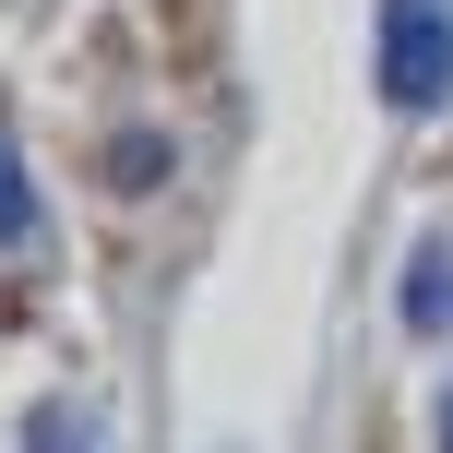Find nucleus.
Here are the masks:
<instances>
[{"mask_svg": "<svg viewBox=\"0 0 453 453\" xmlns=\"http://www.w3.org/2000/svg\"><path fill=\"white\" fill-rule=\"evenodd\" d=\"M24 453H96V418H84V406H60V394H48V406L24 418Z\"/></svg>", "mask_w": 453, "mask_h": 453, "instance_id": "3", "label": "nucleus"}, {"mask_svg": "<svg viewBox=\"0 0 453 453\" xmlns=\"http://www.w3.org/2000/svg\"><path fill=\"white\" fill-rule=\"evenodd\" d=\"M441 453H453V406H441Z\"/></svg>", "mask_w": 453, "mask_h": 453, "instance_id": "5", "label": "nucleus"}, {"mask_svg": "<svg viewBox=\"0 0 453 453\" xmlns=\"http://www.w3.org/2000/svg\"><path fill=\"white\" fill-rule=\"evenodd\" d=\"M382 108H406V119L453 108V12L441 0H382Z\"/></svg>", "mask_w": 453, "mask_h": 453, "instance_id": "1", "label": "nucleus"}, {"mask_svg": "<svg viewBox=\"0 0 453 453\" xmlns=\"http://www.w3.org/2000/svg\"><path fill=\"white\" fill-rule=\"evenodd\" d=\"M394 311H406V334H453V239H430V250L406 263Z\"/></svg>", "mask_w": 453, "mask_h": 453, "instance_id": "2", "label": "nucleus"}, {"mask_svg": "<svg viewBox=\"0 0 453 453\" xmlns=\"http://www.w3.org/2000/svg\"><path fill=\"white\" fill-rule=\"evenodd\" d=\"M24 226H36V180H24V156L0 143V250H12Z\"/></svg>", "mask_w": 453, "mask_h": 453, "instance_id": "4", "label": "nucleus"}]
</instances>
